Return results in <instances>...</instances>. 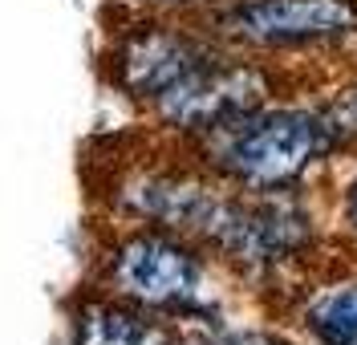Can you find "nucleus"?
I'll list each match as a JSON object with an SVG mask.
<instances>
[{"label":"nucleus","mask_w":357,"mask_h":345,"mask_svg":"<svg viewBox=\"0 0 357 345\" xmlns=\"http://www.w3.org/2000/svg\"><path fill=\"white\" fill-rule=\"evenodd\" d=\"M329 151L333 142L321 110L272 102L195 138L203 171L244 195H289Z\"/></svg>","instance_id":"1"},{"label":"nucleus","mask_w":357,"mask_h":345,"mask_svg":"<svg viewBox=\"0 0 357 345\" xmlns=\"http://www.w3.org/2000/svg\"><path fill=\"white\" fill-rule=\"evenodd\" d=\"M203 256L211 252L178 231L126 224L98 256V284L155 317H211Z\"/></svg>","instance_id":"2"},{"label":"nucleus","mask_w":357,"mask_h":345,"mask_svg":"<svg viewBox=\"0 0 357 345\" xmlns=\"http://www.w3.org/2000/svg\"><path fill=\"white\" fill-rule=\"evenodd\" d=\"M268 102H272V73L264 66L215 53L207 66L191 69L183 82L158 93L146 110L162 130L195 142V138L220 130L223 122L244 118Z\"/></svg>","instance_id":"3"},{"label":"nucleus","mask_w":357,"mask_h":345,"mask_svg":"<svg viewBox=\"0 0 357 345\" xmlns=\"http://www.w3.org/2000/svg\"><path fill=\"white\" fill-rule=\"evenodd\" d=\"M211 37L248 49H309L357 37V0H231L215 8Z\"/></svg>","instance_id":"4"},{"label":"nucleus","mask_w":357,"mask_h":345,"mask_svg":"<svg viewBox=\"0 0 357 345\" xmlns=\"http://www.w3.org/2000/svg\"><path fill=\"white\" fill-rule=\"evenodd\" d=\"M215 53L223 49L199 29H187L175 21H138L118 33L106 69H110V82L130 102L151 106L158 93L183 82L191 69L207 66Z\"/></svg>","instance_id":"5"},{"label":"nucleus","mask_w":357,"mask_h":345,"mask_svg":"<svg viewBox=\"0 0 357 345\" xmlns=\"http://www.w3.org/2000/svg\"><path fill=\"white\" fill-rule=\"evenodd\" d=\"M162 317L138 309L118 297H89L69 313V342L73 345H171L175 333L162 329Z\"/></svg>","instance_id":"6"},{"label":"nucleus","mask_w":357,"mask_h":345,"mask_svg":"<svg viewBox=\"0 0 357 345\" xmlns=\"http://www.w3.org/2000/svg\"><path fill=\"white\" fill-rule=\"evenodd\" d=\"M301 325L317 345H357V280L329 284L305 305Z\"/></svg>","instance_id":"7"},{"label":"nucleus","mask_w":357,"mask_h":345,"mask_svg":"<svg viewBox=\"0 0 357 345\" xmlns=\"http://www.w3.org/2000/svg\"><path fill=\"white\" fill-rule=\"evenodd\" d=\"M325 118V130H329V142L337 146H345V142H354L357 138V90L345 93V98H337L329 110H321Z\"/></svg>","instance_id":"8"},{"label":"nucleus","mask_w":357,"mask_h":345,"mask_svg":"<svg viewBox=\"0 0 357 345\" xmlns=\"http://www.w3.org/2000/svg\"><path fill=\"white\" fill-rule=\"evenodd\" d=\"M341 224L357 236V175L345 183V191H341Z\"/></svg>","instance_id":"9"},{"label":"nucleus","mask_w":357,"mask_h":345,"mask_svg":"<svg viewBox=\"0 0 357 345\" xmlns=\"http://www.w3.org/2000/svg\"><path fill=\"white\" fill-rule=\"evenodd\" d=\"M151 4H167V8H175V4H187V0H151Z\"/></svg>","instance_id":"10"}]
</instances>
